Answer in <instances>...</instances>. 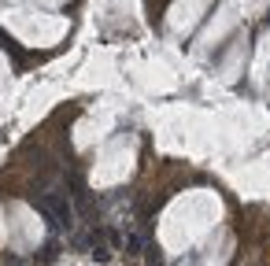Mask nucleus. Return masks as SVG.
Instances as JSON below:
<instances>
[{"label": "nucleus", "instance_id": "1", "mask_svg": "<svg viewBox=\"0 0 270 266\" xmlns=\"http://www.w3.org/2000/svg\"><path fill=\"white\" fill-rule=\"evenodd\" d=\"M37 207L52 218V226H70V204L63 196H56V192L52 196H41V200H37Z\"/></svg>", "mask_w": 270, "mask_h": 266}]
</instances>
